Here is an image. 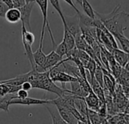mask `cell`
<instances>
[{
  "mask_svg": "<svg viewBox=\"0 0 129 124\" xmlns=\"http://www.w3.org/2000/svg\"><path fill=\"white\" fill-rule=\"evenodd\" d=\"M95 16L98 18L113 36L124 34V32L128 27L129 15L127 12L121 9L120 4H118L115 8L109 14H102L94 11Z\"/></svg>",
  "mask_w": 129,
  "mask_h": 124,
  "instance_id": "obj_1",
  "label": "cell"
},
{
  "mask_svg": "<svg viewBox=\"0 0 129 124\" xmlns=\"http://www.w3.org/2000/svg\"><path fill=\"white\" fill-rule=\"evenodd\" d=\"M33 89H42L54 94H56L58 97H61L65 93L70 94V90L60 88L57 86L49 77V71L39 73L38 72L37 77L35 80L30 82Z\"/></svg>",
  "mask_w": 129,
  "mask_h": 124,
  "instance_id": "obj_2",
  "label": "cell"
},
{
  "mask_svg": "<svg viewBox=\"0 0 129 124\" xmlns=\"http://www.w3.org/2000/svg\"><path fill=\"white\" fill-rule=\"evenodd\" d=\"M48 0H39V2H37V4L39 5L40 9H41V12L42 14V31H41V37H40V42H39V47H43V40H44V35H45V29L47 27L50 37H51V40L52 42V46L53 48L56 47V42L54 40V37L52 33V30L51 29L50 24L48 23Z\"/></svg>",
  "mask_w": 129,
  "mask_h": 124,
  "instance_id": "obj_3",
  "label": "cell"
},
{
  "mask_svg": "<svg viewBox=\"0 0 129 124\" xmlns=\"http://www.w3.org/2000/svg\"><path fill=\"white\" fill-rule=\"evenodd\" d=\"M63 27H66L69 30V32L73 36V37L81 33L78 14L73 16L64 15V22L63 23Z\"/></svg>",
  "mask_w": 129,
  "mask_h": 124,
  "instance_id": "obj_4",
  "label": "cell"
},
{
  "mask_svg": "<svg viewBox=\"0 0 129 124\" xmlns=\"http://www.w3.org/2000/svg\"><path fill=\"white\" fill-rule=\"evenodd\" d=\"M51 104V100L48 99H37L32 98H26L23 99L18 98L17 97L14 98L10 102V105H46Z\"/></svg>",
  "mask_w": 129,
  "mask_h": 124,
  "instance_id": "obj_5",
  "label": "cell"
},
{
  "mask_svg": "<svg viewBox=\"0 0 129 124\" xmlns=\"http://www.w3.org/2000/svg\"><path fill=\"white\" fill-rule=\"evenodd\" d=\"M62 59H63V58L59 56L54 50L51 51L48 55H46L45 61L44 63V65L42 66V67L38 72L43 73V72L48 71L52 67H55L60 61H61Z\"/></svg>",
  "mask_w": 129,
  "mask_h": 124,
  "instance_id": "obj_6",
  "label": "cell"
},
{
  "mask_svg": "<svg viewBox=\"0 0 129 124\" xmlns=\"http://www.w3.org/2000/svg\"><path fill=\"white\" fill-rule=\"evenodd\" d=\"M36 3H29V4H25L23 6L19 8V11L20 12V20L21 23H23L26 28V27L29 28V30L31 29L30 27V23H29V20H30V15H31V12L33 11V8L34 7Z\"/></svg>",
  "mask_w": 129,
  "mask_h": 124,
  "instance_id": "obj_7",
  "label": "cell"
},
{
  "mask_svg": "<svg viewBox=\"0 0 129 124\" xmlns=\"http://www.w3.org/2000/svg\"><path fill=\"white\" fill-rule=\"evenodd\" d=\"M111 53L116 62L119 64L122 68L125 67L127 64H128L129 55L128 53L123 52L122 50H120L119 48H114Z\"/></svg>",
  "mask_w": 129,
  "mask_h": 124,
  "instance_id": "obj_8",
  "label": "cell"
},
{
  "mask_svg": "<svg viewBox=\"0 0 129 124\" xmlns=\"http://www.w3.org/2000/svg\"><path fill=\"white\" fill-rule=\"evenodd\" d=\"M61 117V118L67 124H78V120L72 114V113L67 109L60 105H54Z\"/></svg>",
  "mask_w": 129,
  "mask_h": 124,
  "instance_id": "obj_9",
  "label": "cell"
},
{
  "mask_svg": "<svg viewBox=\"0 0 129 124\" xmlns=\"http://www.w3.org/2000/svg\"><path fill=\"white\" fill-rule=\"evenodd\" d=\"M84 99L88 107V109L96 111V112L98 111L101 101L97 97V95L93 92V91H91Z\"/></svg>",
  "mask_w": 129,
  "mask_h": 124,
  "instance_id": "obj_10",
  "label": "cell"
},
{
  "mask_svg": "<svg viewBox=\"0 0 129 124\" xmlns=\"http://www.w3.org/2000/svg\"><path fill=\"white\" fill-rule=\"evenodd\" d=\"M74 104L76 109L79 111V113L82 116V117L87 121L88 120V107L86 105V103L85 102V99L83 98L74 97Z\"/></svg>",
  "mask_w": 129,
  "mask_h": 124,
  "instance_id": "obj_11",
  "label": "cell"
},
{
  "mask_svg": "<svg viewBox=\"0 0 129 124\" xmlns=\"http://www.w3.org/2000/svg\"><path fill=\"white\" fill-rule=\"evenodd\" d=\"M5 20L11 23H16L18 21L20 20V12L18 8H8L7 11L5 14Z\"/></svg>",
  "mask_w": 129,
  "mask_h": 124,
  "instance_id": "obj_12",
  "label": "cell"
},
{
  "mask_svg": "<svg viewBox=\"0 0 129 124\" xmlns=\"http://www.w3.org/2000/svg\"><path fill=\"white\" fill-rule=\"evenodd\" d=\"M116 83L122 87H128L129 86V71L128 64H127L125 67L122 69V71L117 79H116Z\"/></svg>",
  "mask_w": 129,
  "mask_h": 124,
  "instance_id": "obj_13",
  "label": "cell"
},
{
  "mask_svg": "<svg viewBox=\"0 0 129 124\" xmlns=\"http://www.w3.org/2000/svg\"><path fill=\"white\" fill-rule=\"evenodd\" d=\"M49 106H46V108L51 117L52 124H67L60 116L56 107L54 105H48Z\"/></svg>",
  "mask_w": 129,
  "mask_h": 124,
  "instance_id": "obj_14",
  "label": "cell"
},
{
  "mask_svg": "<svg viewBox=\"0 0 129 124\" xmlns=\"http://www.w3.org/2000/svg\"><path fill=\"white\" fill-rule=\"evenodd\" d=\"M110 124H128V114L124 113L116 114L111 117H107Z\"/></svg>",
  "mask_w": 129,
  "mask_h": 124,
  "instance_id": "obj_15",
  "label": "cell"
},
{
  "mask_svg": "<svg viewBox=\"0 0 129 124\" xmlns=\"http://www.w3.org/2000/svg\"><path fill=\"white\" fill-rule=\"evenodd\" d=\"M71 85V90H70V94L77 97H80V98H85L88 93H86L84 89H82V87L81 86L79 82L77 80L76 82H73L70 83Z\"/></svg>",
  "mask_w": 129,
  "mask_h": 124,
  "instance_id": "obj_16",
  "label": "cell"
},
{
  "mask_svg": "<svg viewBox=\"0 0 129 124\" xmlns=\"http://www.w3.org/2000/svg\"><path fill=\"white\" fill-rule=\"evenodd\" d=\"M63 42L66 45L68 52L75 48V39H74L73 36L69 32V30L66 27H63Z\"/></svg>",
  "mask_w": 129,
  "mask_h": 124,
  "instance_id": "obj_17",
  "label": "cell"
},
{
  "mask_svg": "<svg viewBox=\"0 0 129 124\" xmlns=\"http://www.w3.org/2000/svg\"><path fill=\"white\" fill-rule=\"evenodd\" d=\"M15 97H17L16 94H7L4 96L0 97V110L8 113L10 102Z\"/></svg>",
  "mask_w": 129,
  "mask_h": 124,
  "instance_id": "obj_18",
  "label": "cell"
},
{
  "mask_svg": "<svg viewBox=\"0 0 129 124\" xmlns=\"http://www.w3.org/2000/svg\"><path fill=\"white\" fill-rule=\"evenodd\" d=\"M77 14L79 17V25L85 27H95V24H94L95 19H92L82 12H79Z\"/></svg>",
  "mask_w": 129,
  "mask_h": 124,
  "instance_id": "obj_19",
  "label": "cell"
},
{
  "mask_svg": "<svg viewBox=\"0 0 129 124\" xmlns=\"http://www.w3.org/2000/svg\"><path fill=\"white\" fill-rule=\"evenodd\" d=\"M116 40H118L122 48V51L128 53L129 52V40L125 36V34H119L114 36Z\"/></svg>",
  "mask_w": 129,
  "mask_h": 124,
  "instance_id": "obj_20",
  "label": "cell"
},
{
  "mask_svg": "<svg viewBox=\"0 0 129 124\" xmlns=\"http://www.w3.org/2000/svg\"><path fill=\"white\" fill-rule=\"evenodd\" d=\"M81 5L83 8L85 14H86L87 16H88L89 17H91L92 19L96 18L94 10L93 9V8L91 7V4L89 3V2L88 0H82V5Z\"/></svg>",
  "mask_w": 129,
  "mask_h": 124,
  "instance_id": "obj_21",
  "label": "cell"
},
{
  "mask_svg": "<svg viewBox=\"0 0 129 124\" xmlns=\"http://www.w3.org/2000/svg\"><path fill=\"white\" fill-rule=\"evenodd\" d=\"M88 119L91 124H101L102 118L96 111H91V110H88Z\"/></svg>",
  "mask_w": 129,
  "mask_h": 124,
  "instance_id": "obj_22",
  "label": "cell"
},
{
  "mask_svg": "<svg viewBox=\"0 0 129 124\" xmlns=\"http://www.w3.org/2000/svg\"><path fill=\"white\" fill-rule=\"evenodd\" d=\"M75 39V48H76L79 50H83L85 51L86 45H88L84 38L82 36V33L78 34L74 37Z\"/></svg>",
  "mask_w": 129,
  "mask_h": 124,
  "instance_id": "obj_23",
  "label": "cell"
},
{
  "mask_svg": "<svg viewBox=\"0 0 129 124\" xmlns=\"http://www.w3.org/2000/svg\"><path fill=\"white\" fill-rule=\"evenodd\" d=\"M102 67L100 66H97V68L95 70L94 74V77L96 80V81L99 83V85L103 88L104 86V73L101 69Z\"/></svg>",
  "mask_w": 129,
  "mask_h": 124,
  "instance_id": "obj_24",
  "label": "cell"
},
{
  "mask_svg": "<svg viewBox=\"0 0 129 124\" xmlns=\"http://www.w3.org/2000/svg\"><path fill=\"white\" fill-rule=\"evenodd\" d=\"M59 56H60L61 58H63V56H66V55L67 54L68 51L66 45L64 44V42L62 41L60 44H58L57 45H56L55 47V50H54Z\"/></svg>",
  "mask_w": 129,
  "mask_h": 124,
  "instance_id": "obj_25",
  "label": "cell"
},
{
  "mask_svg": "<svg viewBox=\"0 0 129 124\" xmlns=\"http://www.w3.org/2000/svg\"><path fill=\"white\" fill-rule=\"evenodd\" d=\"M97 66H98V64H96V62L93 59L90 58L88 62L87 63V64L85 65V67L84 68L88 71L91 77H94V74L95 70L97 68Z\"/></svg>",
  "mask_w": 129,
  "mask_h": 124,
  "instance_id": "obj_26",
  "label": "cell"
},
{
  "mask_svg": "<svg viewBox=\"0 0 129 124\" xmlns=\"http://www.w3.org/2000/svg\"><path fill=\"white\" fill-rule=\"evenodd\" d=\"M48 1L51 2V5L54 7V8L57 11L58 14L60 15V17L63 23L64 22V14H63V11L61 9V7H60L59 0H48Z\"/></svg>",
  "mask_w": 129,
  "mask_h": 124,
  "instance_id": "obj_27",
  "label": "cell"
},
{
  "mask_svg": "<svg viewBox=\"0 0 129 124\" xmlns=\"http://www.w3.org/2000/svg\"><path fill=\"white\" fill-rule=\"evenodd\" d=\"M16 95H17V98H20V99H23V98H26L28 97V92L20 89L17 91Z\"/></svg>",
  "mask_w": 129,
  "mask_h": 124,
  "instance_id": "obj_28",
  "label": "cell"
},
{
  "mask_svg": "<svg viewBox=\"0 0 129 124\" xmlns=\"http://www.w3.org/2000/svg\"><path fill=\"white\" fill-rule=\"evenodd\" d=\"M20 86H21V89H23V90H25V91H26V92H29V90H31V89H33V88H32L31 83H30L29 82H27V81L21 84Z\"/></svg>",
  "mask_w": 129,
  "mask_h": 124,
  "instance_id": "obj_29",
  "label": "cell"
},
{
  "mask_svg": "<svg viewBox=\"0 0 129 124\" xmlns=\"http://www.w3.org/2000/svg\"><path fill=\"white\" fill-rule=\"evenodd\" d=\"M8 8L0 1V17H5V14L7 11Z\"/></svg>",
  "mask_w": 129,
  "mask_h": 124,
  "instance_id": "obj_30",
  "label": "cell"
},
{
  "mask_svg": "<svg viewBox=\"0 0 129 124\" xmlns=\"http://www.w3.org/2000/svg\"><path fill=\"white\" fill-rule=\"evenodd\" d=\"M2 3H4L8 8H14V4L12 0H0Z\"/></svg>",
  "mask_w": 129,
  "mask_h": 124,
  "instance_id": "obj_31",
  "label": "cell"
},
{
  "mask_svg": "<svg viewBox=\"0 0 129 124\" xmlns=\"http://www.w3.org/2000/svg\"><path fill=\"white\" fill-rule=\"evenodd\" d=\"M63 1H65V2H66L67 3H68V4H69V5H70L71 7H73V8H74V9L76 10V13H77V14L80 12V11H79V9H78V8H76V5H74V3L73 2V0H63Z\"/></svg>",
  "mask_w": 129,
  "mask_h": 124,
  "instance_id": "obj_32",
  "label": "cell"
},
{
  "mask_svg": "<svg viewBox=\"0 0 129 124\" xmlns=\"http://www.w3.org/2000/svg\"><path fill=\"white\" fill-rule=\"evenodd\" d=\"M25 4H29V3H36L35 0H24Z\"/></svg>",
  "mask_w": 129,
  "mask_h": 124,
  "instance_id": "obj_33",
  "label": "cell"
},
{
  "mask_svg": "<svg viewBox=\"0 0 129 124\" xmlns=\"http://www.w3.org/2000/svg\"><path fill=\"white\" fill-rule=\"evenodd\" d=\"M76 1L77 2H79L80 5H82V0H76Z\"/></svg>",
  "mask_w": 129,
  "mask_h": 124,
  "instance_id": "obj_34",
  "label": "cell"
},
{
  "mask_svg": "<svg viewBox=\"0 0 129 124\" xmlns=\"http://www.w3.org/2000/svg\"><path fill=\"white\" fill-rule=\"evenodd\" d=\"M35 1H36V3H37L39 2V0H35Z\"/></svg>",
  "mask_w": 129,
  "mask_h": 124,
  "instance_id": "obj_35",
  "label": "cell"
}]
</instances>
